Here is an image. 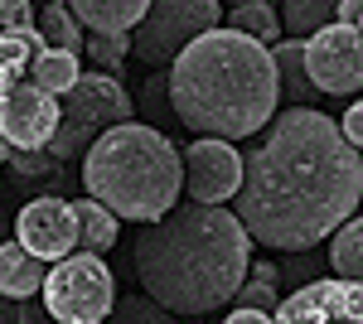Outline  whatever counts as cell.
<instances>
[{
    "instance_id": "obj_1",
    "label": "cell",
    "mask_w": 363,
    "mask_h": 324,
    "mask_svg": "<svg viewBox=\"0 0 363 324\" xmlns=\"http://www.w3.org/2000/svg\"><path fill=\"white\" fill-rule=\"evenodd\" d=\"M363 199V160L325 111L291 107L272 121V135L242 160L238 223L252 242L277 252L335 238Z\"/></svg>"
},
{
    "instance_id": "obj_2",
    "label": "cell",
    "mask_w": 363,
    "mask_h": 324,
    "mask_svg": "<svg viewBox=\"0 0 363 324\" xmlns=\"http://www.w3.org/2000/svg\"><path fill=\"white\" fill-rule=\"evenodd\" d=\"M136 276L169 315H213L242 291L252 238L233 208L184 203L136 233Z\"/></svg>"
},
{
    "instance_id": "obj_3",
    "label": "cell",
    "mask_w": 363,
    "mask_h": 324,
    "mask_svg": "<svg viewBox=\"0 0 363 324\" xmlns=\"http://www.w3.org/2000/svg\"><path fill=\"white\" fill-rule=\"evenodd\" d=\"M281 102V78L272 49L252 44L233 29L194 39L169 63V107L203 140L257 135Z\"/></svg>"
},
{
    "instance_id": "obj_4",
    "label": "cell",
    "mask_w": 363,
    "mask_h": 324,
    "mask_svg": "<svg viewBox=\"0 0 363 324\" xmlns=\"http://www.w3.org/2000/svg\"><path fill=\"white\" fill-rule=\"evenodd\" d=\"M83 184L92 203H102L112 218L155 223L174 208V199L184 189V160L165 131L145 121H126L87 150Z\"/></svg>"
},
{
    "instance_id": "obj_5",
    "label": "cell",
    "mask_w": 363,
    "mask_h": 324,
    "mask_svg": "<svg viewBox=\"0 0 363 324\" xmlns=\"http://www.w3.org/2000/svg\"><path fill=\"white\" fill-rule=\"evenodd\" d=\"M131 116H136V102L126 97L121 82L107 78V73H83L58 102V131L49 140V160H58V164L78 160L112 126H126Z\"/></svg>"
},
{
    "instance_id": "obj_6",
    "label": "cell",
    "mask_w": 363,
    "mask_h": 324,
    "mask_svg": "<svg viewBox=\"0 0 363 324\" xmlns=\"http://www.w3.org/2000/svg\"><path fill=\"white\" fill-rule=\"evenodd\" d=\"M223 29V5L218 0H155L145 20L131 29V58L150 63L155 73L174 63L194 39Z\"/></svg>"
},
{
    "instance_id": "obj_7",
    "label": "cell",
    "mask_w": 363,
    "mask_h": 324,
    "mask_svg": "<svg viewBox=\"0 0 363 324\" xmlns=\"http://www.w3.org/2000/svg\"><path fill=\"white\" fill-rule=\"evenodd\" d=\"M44 310L54 315V324H107L116 305V281L102 257H63L49 281H44Z\"/></svg>"
},
{
    "instance_id": "obj_8",
    "label": "cell",
    "mask_w": 363,
    "mask_h": 324,
    "mask_svg": "<svg viewBox=\"0 0 363 324\" xmlns=\"http://www.w3.org/2000/svg\"><path fill=\"white\" fill-rule=\"evenodd\" d=\"M306 78L310 87L349 97L363 87V34L354 25H325L306 39Z\"/></svg>"
},
{
    "instance_id": "obj_9",
    "label": "cell",
    "mask_w": 363,
    "mask_h": 324,
    "mask_svg": "<svg viewBox=\"0 0 363 324\" xmlns=\"http://www.w3.org/2000/svg\"><path fill=\"white\" fill-rule=\"evenodd\" d=\"M272 324H363V286L349 281H306L277 305Z\"/></svg>"
},
{
    "instance_id": "obj_10",
    "label": "cell",
    "mask_w": 363,
    "mask_h": 324,
    "mask_svg": "<svg viewBox=\"0 0 363 324\" xmlns=\"http://www.w3.org/2000/svg\"><path fill=\"white\" fill-rule=\"evenodd\" d=\"M179 160H184L189 203L223 208V199H233V194L242 189V155H238V145H228V140H194Z\"/></svg>"
},
{
    "instance_id": "obj_11",
    "label": "cell",
    "mask_w": 363,
    "mask_h": 324,
    "mask_svg": "<svg viewBox=\"0 0 363 324\" xmlns=\"http://www.w3.org/2000/svg\"><path fill=\"white\" fill-rule=\"evenodd\" d=\"M15 242L25 247L29 257H39L44 267L49 262H63L78 252V218H73V203L63 199H34L15 213Z\"/></svg>"
},
{
    "instance_id": "obj_12",
    "label": "cell",
    "mask_w": 363,
    "mask_h": 324,
    "mask_svg": "<svg viewBox=\"0 0 363 324\" xmlns=\"http://www.w3.org/2000/svg\"><path fill=\"white\" fill-rule=\"evenodd\" d=\"M58 131V97L39 92L34 82H20L0 102V140L10 150H49Z\"/></svg>"
},
{
    "instance_id": "obj_13",
    "label": "cell",
    "mask_w": 363,
    "mask_h": 324,
    "mask_svg": "<svg viewBox=\"0 0 363 324\" xmlns=\"http://www.w3.org/2000/svg\"><path fill=\"white\" fill-rule=\"evenodd\" d=\"M49 281V267L39 257H29L20 242H0V296L5 300H34Z\"/></svg>"
},
{
    "instance_id": "obj_14",
    "label": "cell",
    "mask_w": 363,
    "mask_h": 324,
    "mask_svg": "<svg viewBox=\"0 0 363 324\" xmlns=\"http://www.w3.org/2000/svg\"><path fill=\"white\" fill-rule=\"evenodd\" d=\"M145 0H73L68 15L87 25L92 34H131V29L145 20Z\"/></svg>"
},
{
    "instance_id": "obj_15",
    "label": "cell",
    "mask_w": 363,
    "mask_h": 324,
    "mask_svg": "<svg viewBox=\"0 0 363 324\" xmlns=\"http://www.w3.org/2000/svg\"><path fill=\"white\" fill-rule=\"evenodd\" d=\"M44 54V39H39V29L34 25H20L10 29V34H0V102L29 82V63Z\"/></svg>"
},
{
    "instance_id": "obj_16",
    "label": "cell",
    "mask_w": 363,
    "mask_h": 324,
    "mask_svg": "<svg viewBox=\"0 0 363 324\" xmlns=\"http://www.w3.org/2000/svg\"><path fill=\"white\" fill-rule=\"evenodd\" d=\"M223 29H233V34H242V39H252V44H262V49H277L281 39V15L272 10V0H242V5H233L228 10Z\"/></svg>"
},
{
    "instance_id": "obj_17",
    "label": "cell",
    "mask_w": 363,
    "mask_h": 324,
    "mask_svg": "<svg viewBox=\"0 0 363 324\" xmlns=\"http://www.w3.org/2000/svg\"><path fill=\"white\" fill-rule=\"evenodd\" d=\"M73 218H78V252H87V257H102V252L116 242V218L107 213L102 203L78 199V203H73Z\"/></svg>"
},
{
    "instance_id": "obj_18",
    "label": "cell",
    "mask_w": 363,
    "mask_h": 324,
    "mask_svg": "<svg viewBox=\"0 0 363 324\" xmlns=\"http://www.w3.org/2000/svg\"><path fill=\"white\" fill-rule=\"evenodd\" d=\"M330 267H335V281H349V286H363V218H349L330 242Z\"/></svg>"
},
{
    "instance_id": "obj_19",
    "label": "cell",
    "mask_w": 363,
    "mask_h": 324,
    "mask_svg": "<svg viewBox=\"0 0 363 324\" xmlns=\"http://www.w3.org/2000/svg\"><path fill=\"white\" fill-rule=\"evenodd\" d=\"M78 78H83V73H78V54H54V49H44V54L29 63V82H34L39 92H49V97H63Z\"/></svg>"
},
{
    "instance_id": "obj_20",
    "label": "cell",
    "mask_w": 363,
    "mask_h": 324,
    "mask_svg": "<svg viewBox=\"0 0 363 324\" xmlns=\"http://www.w3.org/2000/svg\"><path fill=\"white\" fill-rule=\"evenodd\" d=\"M34 29H39L44 49H54V54H78L83 49V25L68 15V5H44Z\"/></svg>"
},
{
    "instance_id": "obj_21",
    "label": "cell",
    "mask_w": 363,
    "mask_h": 324,
    "mask_svg": "<svg viewBox=\"0 0 363 324\" xmlns=\"http://www.w3.org/2000/svg\"><path fill=\"white\" fill-rule=\"evenodd\" d=\"M272 63H277V78H281V97H310V78H306V44L301 39H281L272 49Z\"/></svg>"
},
{
    "instance_id": "obj_22",
    "label": "cell",
    "mask_w": 363,
    "mask_h": 324,
    "mask_svg": "<svg viewBox=\"0 0 363 324\" xmlns=\"http://www.w3.org/2000/svg\"><path fill=\"white\" fill-rule=\"evenodd\" d=\"M277 15L281 29H291V39H301V44L310 34H320L325 25H335V5H325V0H286Z\"/></svg>"
},
{
    "instance_id": "obj_23",
    "label": "cell",
    "mask_w": 363,
    "mask_h": 324,
    "mask_svg": "<svg viewBox=\"0 0 363 324\" xmlns=\"http://www.w3.org/2000/svg\"><path fill=\"white\" fill-rule=\"evenodd\" d=\"M87 58H97V68H102L107 78L121 82L126 58H131V34H92V39H87Z\"/></svg>"
},
{
    "instance_id": "obj_24",
    "label": "cell",
    "mask_w": 363,
    "mask_h": 324,
    "mask_svg": "<svg viewBox=\"0 0 363 324\" xmlns=\"http://www.w3.org/2000/svg\"><path fill=\"white\" fill-rule=\"evenodd\" d=\"M10 164H15V179L20 184H34V179L58 184L63 179V164L49 160V150H10Z\"/></svg>"
},
{
    "instance_id": "obj_25",
    "label": "cell",
    "mask_w": 363,
    "mask_h": 324,
    "mask_svg": "<svg viewBox=\"0 0 363 324\" xmlns=\"http://www.w3.org/2000/svg\"><path fill=\"white\" fill-rule=\"evenodd\" d=\"M112 324H174V315L160 310L145 291H136V296H126V300L112 305Z\"/></svg>"
},
{
    "instance_id": "obj_26",
    "label": "cell",
    "mask_w": 363,
    "mask_h": 324,
    "mask_svg": "<svg viewBox=\"0 0 363 324\" xmlns=\"http://www.w3.org/2000/svg\"><path fill=\"white\" fill-rule=\"evenodd\" d=\"M277 281H257V276H247L242 281V291L233 296V310H257V315H277Z\"/></svg>"
},
{
    "instance_id": "obj_27",
    "label": "cell",
    "mask_w": 363,
    "mask_h": 324,
    "mask_svg": "<svg viewBox=\"0 0 363 324\" xmlns=\"http://www.w3.org/2000/svg\"><path fill=\"white\" fill-rule=\"evenodd\" d=\"M20 25H34V5L25 0H0V34H10V29Z\"/></svg>"
},
{
    "instance_id": "obj_28",
    "label": "cell",
    "mask_w": 363,
    "mask_h": 324,
    "mask_svg": "<svg viewBox=\"0 0 363 324\" xmlns=\"http://www.w3.org/2000/svg\"><path fill=\"white\" fill-rule=\"evenodd\" d=\"M339 135H344V140H349V145H354V150L363 155V102H354V107L344 111V121H339Z\"/></svg>"
},
{
    "instance_id": "obj_29",
    "label": "cell",
    "mask_w": 363,
    "mask_h": 324,
    "mask_svg": "<svg viewBox=\"0 0 363 324\" xmlns=\"http://www.w3.org/2000/svg\"><path fill=\"white\" fill-rule=\"evenodd\" d=\"M20 324H54V315L44 310V300H20Z\"/></svg>"
},
{
    "instance_id": "obj_30",
    "label": "cell",
    "mask_w": 363,
    "mask_h": 324,
    "mask_svg": "<svg viewBox=\"0 0 363 324\" xmlns=\"http://www.w3.org/2000/svg\"><path fill=\"white\" fill-rule=\"evenodd\" d=\"M359 20H363V0H339L335 5V25H354L359 29Z\"/></svg>"
},
{
    "instance_id": "obj_31",
    "label": "cell",
    "mask_w": 363,
    "mask_h": 324,
    "mask_svg": "<svg viewBox=\"0 0 363 324\" xmlns=\"http://www.w3.org/2000/svg\"><path fill=\"white\" fill-rule=\"evenodd\" d=\"M310 271H315V262H306V257H291V267H286V276L306 286V276H310ZM310 281H315V276H310Z\"/></svg>"
},
{
    "instance_id": "obj_32",
    "label": "cell",
    "mask_w": 363,
    "mask_h": 324,
    "mask_svg": "<svg viewBox=\"0 0 363 324\" xmlns=\"http://www.w3.org/2000/svg\"><path fill=\"white\" fill-rule=\"evenodd\" d=\"M223 324H272V315H257V310H233Z\"/></svg>"
},
{
    "instance_id": "obj_33",
    "label": "cell",
    "mask_w": 363,
    "mask_h": 324,
    "mask_svg": "<svg viewBox=\"0 0 363 324\" xmlns=\"http://www.w3.org/2000/svg\"><path fill=\"white\" fill-rule=\"evenodd\" d=\"M247 276H257V281H281V271L272 267V262H252V267H247Z\"/></svg>"
},
{
    "instance_id": "obj_34",
    "label": "cell",
    "mask_w": 363,
    "mask_h": 324,
    "mask_svg": "<svg viewBox=\"0 0 363 324\" xmlns=\"http://www.w3.org/2000/svg\"><path fill=\"white\" fill-rule=\"evenodd\" d=\"M0 324H20V305L5 300V296H0Z\"/></svg>"
},
{
    "instance_id": "obj_35",
    "label": "cell",
    "mask_w": 363,
    "mask_h": 324,
    "mask_svg": "<svg viewBox=\"0 0 363 324\" xmlns=\"http://www.w3.org/2000/svg\"><path fill=\"white\" fill-rule=\"evenodd\" d=\"M5 160H10V145H5V140H0V164H5Z\"/></svg>"
},
{
    "instance_id": "obj_36",
    "label": "cell",
    "mask_w": 363,
    "mask_h": 324,
    "mask_svg": "<svg viewBox=\"0 0 363 324\" xmlns=\"http://www.w3.org/2000/svg\"><path fill=\"white\" fill-rule=\"evenodd\" d=\"M0 242H5V213H0Z\"/></svg>"
},
{
    "instance_id": "obj_37",
    "label": "cell",
    "mask_w": 363,
    "mask_h": 324,
    "mask_svg": "<svg viewBox=\"0 0 363 324\" xmlns=\"http://www.w3.org/2000/svg\"><path fill=\"white\" fill-rule=\"evenodd\" d=\"M359 34H363V20H359Z\"/></svg>"
},
{
    "instance_id": "obj_38",
    "label": "cell",
    "mask_w": 363,
    "mask_h": 324,
    "mask_svg": "<svg viewBox=\"0 0 363 324\" xmlns=\"http://www.w3.org/2000/svg\"><path fill=\"white\" fill-rule=\"evenodd\" d=\"M359 160H363V155H359Z\"/></svg>"
}]
</instances>
